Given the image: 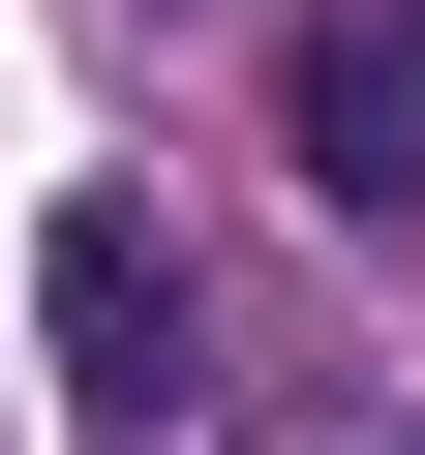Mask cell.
Wrapping results in <instances>:
<instances>
[{
  "label": "cell",
  "mask_w": 425,
  "mask_h": 455,
  "mask_svg": "<svg viewBox=\"0 0 425 455\" xmlns=\"http://www.w3.org/2000/svg\"><path fill=\"white\" fill-rule=\"evenodd\" d=\"M31 334H61V425H92V455H182V425H212V274H182L152 182H61V212H31Z\"/></svg>",
  "instance_id": "cell-1"
},
{
  "label": "cell",
  "mask_w": 425,
  "mask_h": 455,
  "mask_svg": "<svg viewBox=\"0 0 425 455\" xmlns=\"http://www.w3.org/2000/svg\"><path fill=\"white\" fill-rule=\"evenodd\" d=\"M304 152H334L365 212L425 182V0H395V31H334V61H304Z\"/></svg>",
  "instance_id": "cell-2"
}]
</instances>
